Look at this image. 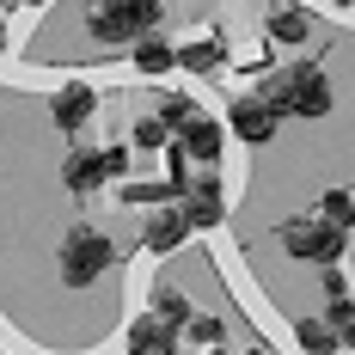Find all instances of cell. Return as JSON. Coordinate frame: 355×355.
Wrapping results in <instances>:
<instances>
[{
	"label": "cell",
	"instance_id": "obj_1",
	"mask_svg": "<svg viewBox=\"0 0 355 355\" xmlns=\"http://www.w3.org/2000/svg\"><path fill=\"white\" fill-rule=\"evenodd\" d=\"M159 31V0H92L86 6V37L92 43H141V37Z\"/></svg>",
	"mask_w": 355,
	"mask_h": 355
},
{
	"label": "cell",
	"instance_id": "obj_2",
	"mask_svg": "<svg viewBox=\"0 0 355 355\" xmlns=\"http://www.w3.org/2000/svg\"><path fill=\"white\" fill-rule=\"evenodd\" d=\"M110 263H116V245L98 227H68L62 233V288H92Z\"/></svg>",
	"mask_w": 355,
	"mask_h": 355
},
{
	"label": "cell",
	"instance_id": "obj_3",
	"mask_svg": "<svg viewBox=\"0 0 355 355\" xmlns=\"http://www.w3.org/2000/svg\"><path fill=\"white\" fill-rule=\"evenodd\" d=\"M270 105H276V110H294V116H324V110H331V80H324V68L294 62V68L270 86Z\"/></svg>",
	"mask_w": 355,
	"mask_h": 355
},
{
	"label": "cell",
	"instance_id": "obj_4",
	"mask_svg": "<svg viewBox=\"0 0 355 355\" xmlns=\"http://www.w3.org/2000/svg\"><path fill=\"white\" fill-rule=\"evenodd\" d=\"M282 251L288 257H300V263H319V270H331L337 257H343V245H349V233H337V227H324V220H282Z\"/></svg>",
	"mask_w": 355,
	"mask_h": 355
},
{
	"label": "cell",
	"instance_id": "obj_5",
	"mask_svg": "<svg viewBox=\"0 0 355 355\" xmlns=\"http://www.w3.org/2000/svg\"><path fill=\"white\" fill-rule=\"evenodd\" d=\"M184 220H190V233H209V227L227 220V190H220L214 172L190 178V190H184Z\"/></svg>",
	"mask_w": 355,
	"mask_h": 355
},
{
	"label": "cell",
	"instance_id": "obj_6",
	"mask_svg": "<svg viewBox=\"0 0 355 355\" xmlns=\"http://www.w3.org/2000/svg\"><path fill=\"white\" fill-rule=\"evenodd\" d=\"M276 123H282V110L270 105V98H239V105L227 110V129H233V135H239L245 147L276 141Z\"/></svg>",
	"mask_w": 355,
	"mask_h": 355
},
{
	"label": "cell",
	"instance_id": "obj_7",
	"mask_svg": "<svg viewBox=\"0 0 355 355\" xmlns=\"http://www.w3.org/2000/svg\"><path fill=\"white\" fill-rule=\"evenodd\" d=\"M92 110H98V92H92L86 80H68V86L55 92L49 116H55V129H62V135H80V129L92 123Z\"/></svg>",
	"mask_w": 355,
	"mask_h": 355
},
{
	"label": "cell",
	"instance_id": "obj_8",
	"mask_svg": "<svg viewBox=\"0 0 355 355\" xmlns=\"http://www.w3.org/2000/svg\"><path fill=\"white\" fill-rule=\"evenodd\" d=\"M62 184H68L73 196H92V190H105L110 172H105V147H73L68 159H62Z\"/></svg>",
	"mask_w": 355,
	"mask_h": 355
},
{
	"label": "cell",
	"instance_id": "obj_9",
	"mask_svg": "<svg viewBox=\"0 0 355 355\" xmlns=\"http://www.w3.org/2000/svg\"><path fill=\"white\" fill-rule=\"evenodd\" d=\"M184 239H190V220H184V209H153V214L141 220V245L153 251V257H172Z\"/></svg>",
	"mask_w": 355,
	"mask_h": 355
},
{
	"label": "cell",
	"instance_id": "obj_10",
	"mask_svg": "<svg viewBox=\"0 0 355 355\" xmlns=\"http://www.w3.org/2000/svg\"><path fill=\"white\" fill-rule=\"evenodd\" d=\"M220 147H227V135H220V123H209V116H190L184 135H178V153L184 159H202V166L220 159Z\"/></svg>",
	"mask_w": 355,
	"mask_h": 355
},
{
	"label": "cell",
	"instance_id": "obj_11",
	"mask_svg": "<svg viewBox=\"0 0 355 355\" xmlns=\"http://www.w3.org/2000/svg\"><path fill=\"white\" fill-rule=\"evenodd\" d=\"M123 349H129V355H178V331H166V324L153 319V313H141V319L129 324Z\"/></svg>",
	"mask_w": 355,
	"mask_h": 355
},
{
	"label": "cell",
	"instance_id": "obj_12",
	"mask_svg": "<svg viewBox=\"0 0 355 355\" xmlns=\"http://www.w3.org/2000/svg\"><path fill=\"white\" fill-rule=\"evenodd\" d=\"M129 49H135V73H147V80H159V73L178 68V49L166 37H141V43H129Z\"/></svg>",
	"mask_w": 355,
	"mask_h": 355
},
{
	"label": "cell",
	"instance_id": "obj_13",
	"mask_svg": "<svg viewBox=\"0 0 355 355\" xmlns=\"http://www.w3.org/2000/svg\"><path fill=\"white\" fill-rule=\"evenodd\" d=\"M227 62V49H220V37H190V43H178V68H190V73H209Z\"/></svg>",
	"mask_w": 355,
	"mask_h": 355
},
{
	"label": "cell",
	"instance_id": "obj_14",
	"mask_svg": "<svg viewBox=\"0 0 355 355\" xmlns=\"http://www.w3.org/2000/svg\"><path fill=\"white\" fill-rule=\"evenodd\" d=\"M294 343H300V355H343L337 331H331L324 319H300L294 324Z\"/></svg>",
	"mask_w": 355,
	"mask_h": 355
},
{
	"label": "cell",
	"instance_id": "obj_15",
	"mask_svg": "<svg viewBox=\"0 0 355 355\" xmlns=\"http://www.w3.org/2000/svg\"><path fill=\"white\" fill-rule=\"evenodd\" d=\"M153 319L166 324V331H184L196 313H190V300H184L178 288H153Z\"/></svg>",
	"mask_w": 355,
	"mask_h": 355
},
{
	"label": "cell",
	"instance_id": "obj_16",
	"mask_svg": "<svg viewBox=\"0 0 355 355\" xmlns=\"http://www.w3.org/2000/svg\"><path fill=\"white\" fill-rule=\"evenodd\" d=\"M313 220L337 227V233H349V227H355V196H349V190H324V196H319V214H313Z\"/></svg>",
	"mask_w": 355,
	"mask_h": 355
},
{
	"label": "cell",
	"instance_id": "obj_17",
	"mask_svg": "<svg viewBox=\"0 0 355 355\" xmlns=\"http://www.w3.org/2000/svg\"><path fill=\"white\" fill-rule=\"evenodd\" d=\"M324 324L337 331V343H343V349H355V294H343V300H324Z\"/></svg>",
	"mask_w": 355,
	"mask_h": 355
},
{
	"label": "cell",
	"instance_id": "obj_18",
	"mask_svg": "<svg viewBox=\"0 0 355 355\" xmlns=\"http://www.w3.org/2000/svg\"><path fill=\"white\" fill-rule=\"evenodd\" d=\"M270 37L276 43H306V12H294V6L270 12Z\"/></svg>",
	"mask_w": 355,
	"mask_h": 355
},
{
	"label": "cell",
	"instance_id": "obj_19",
	"mask_svg": "<svg viewBox=\"0 0 355 355\" xmlns=\"http://www.w3.org/2000/svg\"><path fill=\"white\" fill-rule=\"evenodd\" d=\"M184 337H190V343H202V349H214V343H227V324L214 319V313H196V319L184 324Z\"/></svg>",
	"mask_w": 355,
	"mask_h": 355
},
{
	"label": "cell",
	"instance_id": "obj_20",
	"mask_svg": "<svg viewBox=\"0 0 355 355\" xmlns=\"http://www.w3.org/2000/svg\"><path fill=\"white\" fill-rule=\"evenodd\" d=\"M172 135H166V123L159 116H141L135 129H129V147H141V153H153V147H166Z\"/></svg>",
	"mask_w": 355,
	"mask_h": 355
},
{
	"label": "cell",
	"instance_id": "obj_21",
	"mask_svg": "<svg viewBox=\"0 0 355 355\" xmlns=\"http://www.w3.org/2000/svg\"><path fill=\"white\" fill-rule=\"evenodd\" d=\"M190 116H196V105H190V98H166V105H159V123H166V135H184V123H190Z\"/></svg>",
	"mask_w": 355,
	"mask_h": 355
},
{
	"label": "cell",
	"instance_id": "obj_22",
	"mask_svg": "<svg viewBox=\"0 0 355 355\" xmlns=\"http://www.w3.org/2000/svg\"><path fill=\"white\" fill-rule=\"evenodd\" d=\"M319 288H324V300H343V294H349V276L331 263V270H319Z\"/></svg>",
	"mask_w": 355,
	"mask_h": 355
},
{
	"label": "cell",
	"instance_id": "obj_23",
	"mask_svg": "<svg viewBox=\"0 0 355 355\" xmlns=\"http://www.w3.org/2000/svg\"><path fill=\"white\" fill-rule=\"evenodd\" d=\"M105 172H110V178L129 172V147H105Z\"/></svg>",
	"mask_w": 355,
	"mask_h": 355
},
{
	"label": "cell",
	"instance_id": "obj_24",
	"mask_svg": "<svg viewBox=\"0 0 355 355\" xmlns=\"http://www.w3.org/2000/svg\"><path fill=\"white\" fill-rule=\"evenodd\" d=\"M19 6H43V0H19Z\"/></svg>",
	"mask_w": 355,
	"mask_h": 355
},
{
	"label": "cell",
	"instance_id": "obj_25",
	"mask_svg": "<svg viewBox=\"0 0 355 355\" xmlns=\"http://www.w3.org/2000/svg\"><path fill=\"white\" fill-rule=\"evenodd\" d=\"M0 49H6V25H0Z\"/></svg>",
	"mask_w": 355,
	"mask_h": 355
},
{
	"label": "cell",
	"instance_id": "obj_26",
	"mask_svg": "<svg viewBox=\"0 0 355 355\" xmlns=\"http://www.w3.org/2000/svg\"><path fill=\"white\" fill-rule=\"evenodd\" d=\"M245 355H263V349H245Z\"/></svg>",
	"mask_w": 355,
	"mask_h": 355
},
{
	"label": "cell",
	"instance_id": "obj_27",
	"mask_svg": "<svg viewBox=\"0 0 355 355\" xmlns=\"http://www.w3.org/2000/svg\"><path fill=\"white\" fill-rule=\"evenodd\" d=\"M337 6H349V0H337Z\"/></svg>",
	"mask_w": 355,
	"mask_h": 355
}]
</instances>
